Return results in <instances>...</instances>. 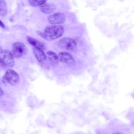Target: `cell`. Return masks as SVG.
Wrapping results in <instances>:
<instances>
[{
  "instance_id": "obj_5",
  "label": "cell",
  "mask_w": 134,
  "mask_h": 134,
  "mask_svg": "<svg viewBox=\"0 0 134 134\" xmlns=\"http://www.w3.org/2000/svg\"><path fill=\"white\" fill-rule=\"evenodd\" d=\"M59 46L61 49L68 51H73L77 48L75 41L69 38H63L60 40Z\"/></svg>"
},
{
  "instance_id": "obj_12",
  "label": "cell",
  "mask_w": 134,
  "mask_h": 134,
  "mask_svg": "<svg viewBox=\"0 0 134 134\" xmlns=\"http://www.w3.org/2000/svg\"><path fill=\"white\" fill-rule=\"evenodd\" d=\"M46 1L47 0H29V3L33 7H37L45 3Z\"/></svg>"
},
{
  "instance_id": "obj_9",
  "label": "cell",
  "mask_w": 134,
  "mask_h": 134,
  "mask_svg": "<svg viewBox=\"0 0 134 134\" xmlns=\"http://www.w3.org/2000/svg\"><path fill=\"white\" fill-rule=\"evenodd\" d=\"M56 9V6L53 3H44L40 6V10L45 14H50L53 12Z\"/></svg>"
},
{
  "instance_id": "obj_1",
  "label": "cell",
  "mask_w": 134,
  "mask_h": 134,
  "mask_svg": "<svg viewBox=\"0 0 134 134\" xmlns=\"http://www.w3.org/2000/svg\"><path fill=\"white\" fill-rule=\"evenodd\" d=\"M64 32V28L60 25H50L44 30L43 37L48 40H54L60 37Z\"/></svg>"
},
{
  "instance_id": "obj_3",
  "label": "cell",
  "mask_w": 134,
  "mask_h": 134,
  "mask_svg": "<svg viewBox=\"0 0 134 134\" xmlns=\"http://www.w3.org/2000/svg\"><path fill=\"white\" fill-rule=\"evenodd\" d=\"M19 81L18 74L14 70L9 69L6 71L2 77V82L5 84L15 85Z\"/></svg>"
},
{
  "instance_id": "obj_2",
  "label": "cell",
  "mask_w": 134,
  "mask_h": 134,
  "mask_svg": "<svg viewBox=\"0 0 134 134\" xmlns=\"http://www.w3.org/2000/svg\"><path fill=\"white\" fill-rule=\"evenodd\" d=\"M14 64V57L9 51L3 50L0 52V66L12 67Z\"/></svg>"
},
{
  "instance_id": "obj_16",
  "label": "cell",
  "mask_w": 134,
  "mask_h": 134,
  "mask_svg": "<svg viewBox=\"0 0 134 134\" xmlns=\"http://www.w3.org/2000/svg\"><path fill=\"white\" fill-rule=\"evenodd\" d=\"M114 134H123V133H121V132H116V133H115Z\"/></svg>"
},
{
  "instance_id": "obj_11",
  "label": "cell",
  "mask_w": 134,
  "mask_h": 134,
  "mask_svg": "<svg viewBox=\"0 0 134 134\" xmlns=\"http://www.w3.org/2000/svg\"><path fill=\"white\" fill-rule=\"evenodd\" d=\"M27 39L28 41L29 42V43L31 46H32L34 47L39 48L42 50L44 49L43 44L42 43H41L40 41H38L37 40H36L31 37H29V36H27Z\"/></svg>"
},
{
  "instance_id": "obj_14",
  "label": "cell",
  "mask_w": 134,
  "mask_h": 134,
  "mask_svg": "<svg viewBox=\"0 0 134 134\" xmlns=\"http://www.w3.org/2000/svg\"><path fill=\"white\" fill-rule=\"evenodd\" d=\"M0 27L3 28H5V25L0 20Z\"/></svg>"
},
{
  "instance_id": "obj_7",
  "label": "cell",
  "mask_w": 134,
  "mask_h": 134,
  "mask_svg": "<svg viewBox=\"0 0 134 134\" xmlns=\"http://www.w3.org/2000/svg\"><path fill=\"white\" fill-rule=\"evenodd\" d=\"M59 61L68 65H72L75 63L73 57L69 53L66 52H61L58 55Z\"/></svg>"
},
{
  "instance_id": "obj_10",
  "label": "cell",
  "mask_w": 134,
  "mask_h": 134,
  "mask_svg": "<svg viewBox=\"0 0 134 134\" xmlns=\"http://www.w3.org/2000/svg\"><path fill=\"white\" fill-rule=\"evenodd\" d=\"M47 57L48 60L49 62L53 65H56L58 61H59V59H58V57L57 55V54L54 53L53 51H48L47 53Z\"/></svg>"
},
{
  "instance_id": "obj_8",
  "label": "cell",
  "mask_w": 134,
  "mask_h": 134,
  "mask_svg": "<svg viewBox=\"0 0 134 134\" xmlns=\"http://www.w3.org/2000/svg\"><path fill=\"white\" fill-rule=\"evenodd\" d=\"M32 50L36 59L39 62L42 63L46 61L47 56L42 49L39 48L34 47L32 48Z\"/></svg>"
},
{
  "instance_id": "obj_4",
  "label": "cell",
  "mask_w": 134,
  "mask_h": 134,
  "mask_svg": "<svg viewBox=\"0 0 134 134\" xmlns=\"http://www.w3.org/2000/svg\"><path fill=\"white\" fill-rule=\"evenodd\" d=\"M27 52V47L23 42H16L13 44L11 53L14 57L20 58L25 55Z\"/></svg>"
},
{
  "instance_id": "obj_6",
  "label": "cell",
  "mask_w": 134,
  "mask_h": 134,
  "mask_svg": "<svg viewBox=\"0 0 134 134\" xmlns=\"http://www.w3.org/2000/svg\"><path fill=\"white\" fill-rule=\"evenodd\" d=\"M65 19V15L61 13H55L49 15L48 17V21L52 25L61 24L64 22Z\"/></svg>"
},
{
  "instance_id": "obj_15",
  "label": "cell",
  "mask_w": 134,
  "mask_h": 134,
  "mask_svg": "<svg viewBox=\"0 0 134 134\" xmlns=\"http://www.w3.org/2000/svg\"><path fill=\"white\" fill-rule=\"evenodd\" d=\"M3 94H4V92L2 90V89L1 88H0V96H3Z\"/></svg>"
},
{
  "instance_id": "obj_13",
  "label": "cell",
  "mask_w": 134,
  "mask_h": 134,
  "mask_svg": "<svg viewBox=\"0 0 134 134\" xmlns=\"http://www.w3.org/2000/svg\"><path fill=\"white\" fill-rule=\"evenodd\" d=\"M2 4L0 3V15L4 16L6 14V7L5 3L3 1H1Z\"/></svg>"
}]
</instances>
